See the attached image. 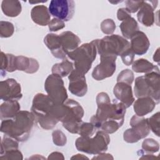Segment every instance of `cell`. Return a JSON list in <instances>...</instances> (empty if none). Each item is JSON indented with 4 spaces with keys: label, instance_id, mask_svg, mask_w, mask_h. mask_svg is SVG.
<instances>
[{
    "label": "cell",
    "instance_id": "cell-5",
    "mask_svg": "<svg viewBox=\"0 0 160 160\" xmlns=\"http://www.w3.org/2000/svg\"><path fill=\"white\" fill-rule=\"evenodd\" d=\"M97 52L96 42L93 40L69 52L68 56L74 61L75 69L85 75L91 69L92 63L96 58Z\"/></svg>",
    "mask_w": 160,
    "mask_h": 160
},
{
    "label": "cell",
    "instance_id": "cell-14",
    "mask_svg": "<svg viewBox=\"0 0 160 160\" xmlns=\"http://www.w3.org/2000/svg\"><path fill=\"white\" fill-rule=\"evenodd\" d=\"M158 2V1H142L138 10L137 18L138 21L144 26L150 27L154 23L155 16L154 11L157 7Z\"/></svg>",
    "mask_w": 160,
    "mask_h": 160
},
{
    "label": "cell",
    "instance_id": "cell-20",
    "mask_svg": "<svg viewBox=\"0 0 160 160\" xmlns=\"http://www.w3.org/2000/svg\"><path fill=\"white\" fill-rule=\"evenodd\" d=\"M50 12L49 9L44 5H38L32 8L31 11L32 20L40 26H46L50 22Z\"/></svg>",
    "mask_w": 160,
    "mask_h": 160
},
{
    "label": "cell",
    "instance_id": "cell-9",
    "mask_svg": "<svg viewBox=\"0 0 160 160\" xmlns=\"http://www.w3.org/2000/svg\"><path fill=\"white\" fill-rule=\"evenodd\" d=\"M44 89L48 95L56 104H63L68 99V93L62 78L51 74L48 76L44 83Z\"/></svg>",
    "mask_w": 160,
    "mask_h": 160
},
{
    "label": "cell",
    "instance_id": "cell-31",
    "mask_svg": "<svg viewBox=\"0 0 160 160\" xmlns=\"http://www.w3.org/2000/svg\"><path fill=\"white\" fill-rule=\"evenodd\" d=\"M14 31L12 23L8 21H1L0 22V36L1 38L11 37Z\"/></svg>",
    "mask_w": 160,
    "mask_h": 160
},
{
    "label": "cell",
    "instance_id": "cell-30",
    "mask_svg": "<svg viewBox=\"0 0 160 160\" xmlns=\"http://www.w3.org/2000/svg\"><path fill=\"white\" fill-rule=\"evenodd\" d=\"M142 149L143 152L154 153L156 152L159 149V144L158 141L152 138H148L143 141L142 143Z\"/></svg>",
    "mask_w": 160,
    "mask_h": 160
},
{
    "label": "cell",
    "instance_id": "cell-44",
    "mask_svg": "<svg viewBox=\"0 0 160 160\" xmlns=\"http://www.w3.org/2000/svg\"><path fill=\"white\" fill-rule=\"evenodd\" d=\"M113 159V157L111 156V154H106V153H99L98 154V156L96 157H94L92 158V159Z\"/></svg>",
    "mask_w": 160,
    "mask_h": 160
},
{
    "label": "cell",
    "instance_id": "cell-42",
    "mask_svg": "<svg viewBox=\"0 0 160 160\" xmlns=\"http://www.w3.org/2000/svg\"><path fill=\"white\" fill-rule=\"evenodd\" d=\"M131 16V13L126 8H119L117 12V18L119 21H124Z\"/></svg>",
    "mask_w": 160,
    "mask_h": 160
},
{
    "label": "cell",
    "instance_id": "cell-33",
    "mask_svg": "<svg viewBox=\"0 0 160 160\" xmlns=\"http://www.w3.org/2000/svg\"><path fill=\"white\" fill-rule=\"evenodd\" d=\"M159 112H158L156 114H153L150 118L148 119L150 129L158 137L159 136Z\"/></svg>",
    "mask_w": 160,
    "mask_h": 160
},
{
    "label": "cell",
    "instance_id": "cell-2",
    "mask_svg": "<svg viewBox=\"0 0 160 160\" xmlns=\"http://www.w3.org/2000/svg\"><path fill=\"white\" fill-rule=\"evenodd\" d=\"M55 103L48 95L42 93L36 94L32 100L31 112L35 121L45 130L55 127L58 121L53 117L52 109Z\"/></svg>",
    "mask_w": 160,
    "mask_h": 160
},
{
    "label": "cell",
    "instance_id": "cell-47",
    "mask_svg": "<svg viewBox=\"0 0 160 160\" xmlns=\"http://www.w3.org/2000/svg\"><path fill=\"white\" fill-rule=\"evenodd\" d=\"M146 156H142L140 158V159H152V158H156L155 156H152V154H145Z\"/></svg>",
    "mask_w": 160,
    "mask_h": 160
},
{
    "label": "cell",
    "instance_id": "cell-40",
    "mask_svg": "<svg viewBox=\"0 0 160 160\" xmlns=\"http://www.w3.org/2000/svg\"><path fill=\"white\" fill-rule=\"evenodd\" d=\"M121 59L123 63L126 66H129L133 62V60L134 58V54L129 48L128 49L125 51L121 55Z\"/></svg>",
    "mask_w": 160,
    "mask_h": 160
},
{
    "label": "cell",
    "instance_id": "cell-37",
    "mask_svg": "<svg viewBox=\"0 0 160 160\" xmlns=\"http://www.w3.org/2000/svg\"><path fill=\"white\" fill-rule=\"evenodd\" d=\"M52 141L58 146H64L67 142V138L65 134L59 129L55 130L52 133Z\"/></svg>",
    "mask_w": 160,
    "mask_h": 160
},
{
    "label": "cell",
    "instance_id": "cell-25",
    "mask_svg": "<svg viewBox=\"0 0 160 160\" xmlns=\"http://www.w3.org/2000/svg\"><path fill=\"white\" fill-rule=\"evenodd\" d=\"M132 69L138 73H149L152 71L159 72L157 66L154 65L146 59H139L132 62Z\"/></svg>",
    "mask_w": 160,
    "mask_h": 160
},
{
    "label": "cell",
    "instance_id": "cell-21",
    "mask_svg": "<svg viewBox=\"0 0 160 160\" xmlns=\"http://www.w3.org/2000/svg\"><path fill=\"white\" fill-rule=\"evenodd\" d=\"M156 105V102L151 98L142 97L134 102L133 108L137 116L142 117L152 112Z\"/></svg>",
    "mask_w": 160,
    "mask_h": 160
},
{
    "label": "cell",
    "instance_id": "cell-32",
    "mask_svg": "<svg viewBox=\"0 0 160 160\" xmlns=\"http://www.w3.org/2000/svg\"><path fill=\"white\" fill-rule=\"evenodd\" d=\"M122 125L116 121L108 120L104 121L101 127V129L107 134H112L118 130Z\"/></svg>",
    "mask_w": 160,
    "mask_h": 160
},
{
    "label": "cell",
    "instance_id": "cell-24",
    "mask_svg": "<svg viewBox=\"0 0 160 160\" xmlns=\"http://www.w3.org/2000/svg\"><path fill=\"white\" fill-rule=\"evenodd\" d=\"M1 9L3 13L8 17H16L21 12V4L16 0H4L1 3Z\"/></svg>",
    "mask_w": 160,
    "mask_h": 160
},
{
    "label": "cell",
    "instance_id": "cell-19",
    "mask_svg": "<svg viewBox=\"0 0 160 160\" xmlns=\"http://www.w3.org/2000/svg\"><path fill=\"white\" fill-rule=\"evenodd\" d=\"M39 68V62L34 58H29L23 56L15 57L16 70L22 71L29 74H33L38 71Z\"/></svg>",
    "mask_w": 160,
    "mask_h": 160
},
{
    "label": "cell",
    "instance_id": "cell-4",
    "mask_svg": "<svg viewBox=\"0 0 160 160\" xmlns=\"http://www.w3.org/2000/svg\"><path fill=\"white\" fill-rule=\"evenodd\" d=\"M159 72L152 71L135 79L134 94L138 98L150 97L156 104L159 102Z\"/></svg>",
    "mask_w": 160,
    "mask_h": 160
},
{
    "label": "cell",
    "instance_id": "cell-41",
    "mask_svg": "<svg viewBox=\"0 0 160 160\" xmlns=\"http://www.w3.org/2000/svg\"><path fill=\"white\" fill-rule=\"evenodd\" d=\"M143 1H126V9L130 12V13H135L139 9Z\"/></svg>",
    "mask_w": 160,
    "mask_h": 160
},
{
    "label": "cell",
    "instance_id": "cell-16",
    "mask_svg": "<svg viewBox=\"0 0 160 160\" xmlns=\"http://www.w3.org/2000/svg\"><path fill=\"white\" fill-rule=\"evenodd\" d=\"M130 39V48L134 54L141 56L147 52L150 46V42L145 33L138 31Z\"/></svg>",
    "mask_w": 160,
    "mask_h": 160
},
{
    "label": "cell",
    "instance_id": "cell-6",
    "mask_svg": "<svg viewBox=\"0 0 160 160\" xmlns=\"http://www.w3.org/2000/svg\"><path fill=\"white\" fill-rule=\"evenodd\" d=\"M95 42L100 56L118 57L130 48L129 42L118 34L108 35L101 39H95Z\"/></svg>",
    "mask_w": 160,
    "mask_h": 160
},
{
    "label": "cell",
    "instance_id": "cell-8",
    "mask_svg": "<svg viewBox=\"0 0 160 160\" xmlns=\"http://www.w3.org/2000/svg\"><path fill=\"white\" fill-rule=\"evenodd\" d=\"M65 102L68 106L69 111L62 121V126L69 132L78 134L84 113L83 108L78 102L72 99H67Z\"/></svg>",
    "mask_w": 160,
    "mask_h": 160
},
{
    "label": "cell",
    "instance_id": "cell-36",
    "mask_svg": "<svg viewBox=\"0 0 160 160\" xmlns=\"http://www.w3.org/2000/svg\"><path fill=\"white\" fill-rule=\"evenodd\" d=\"M96 129L91 122H82L80 126L78 134L81 136L91 137Z\"/></svg>",
    "mask_w": 160,
    "mask_h": 160
},
{
    "label": "cell",
    "instance_id": "cell-26",
    "mask_svg": "<svg viewBox=\"0 0 160 160\" xmlns=\"http://www.w3.org/2000/svg\"><path fill=\"white\" fill-rule=\"evenodd\" d=\"M119 28L124 38L126 39H130L136 32L139 31L138 22L132 17L124 20L121 23Z\"/></svg>",
    "mask_w": 160,
    "mask_h": 160
},
{
    "label": "cell",
    "instance_id": "cell-10",
    "mask_svg": "<svg viewBox=\"0 0 160 160\" xmlns=\"http://www.w3.org/2000/svg\"><path fill=\"white\" fill-rule=\"evenodd\" d=\"M75 4L72 0H52L49 6L50 14L62 21H68L74 13Z\"/></svg>",
    "mask_w": 160,
    "mask_h": 160
},
{
    "label": "cell",
    "instance_id": "cell-3",
    "mask_svg": "<svg viewBox=\"0 0 160 160\" xmlns=\"http://www.w3.org/2000/svg\"><path fill=\"white\" fill-rule=\"evenodd\" d=\"M97 105L96 114L90 119V122L96 129H101L102 124L108 120L116 121L123 124L126 108L122 102H118L114 99L112 103L110 101Z\"/></svg>",
    "mask_w": 160,
    "mask_h": 160
},
{
    "label": "cell",
    "instance_id": "cell-38",
    "mask_svg": "<svg viewBox=\"0 0 160 160\" xmlns=\"http://www.w3.org/2000/svg\"><path fill=\"white\" fill-rule=\"evenodd\" d=\"M22 154L18 149L9 150L6 151L4 154H1L0 156V159L6 160V159H13V160H21L22 159Z\"/></svg>",
    "mask_w": 160,
    "mask_h": 160
},
{
    "label": "cell",
    "instance_id": "cell-45",
    "mask_svg": "<svg viewBox=\"0 0 160 160\" xmlns=\"http://www.w3.org/2000/svg\"><path fill=\"white\" fill-rule=\"evenodd\" d=\"M159 49L158 48L156 51V52L154 53V56H153V59L154 61L159 62Z\"/></svg>",
    "mask_w": 160,
    "mask_h": 160
},
{
    "label": "cell",
    "instance_id": "cell-23",
    "mask_svg": "<svg viewBox=\"0 0 160 160\" xmlns=\"http://www.w3.org/2000/svg\"><path fill=\"white\" fill-rule=\"evenodd\" d=\"M21 106L17 100L6 101L0 107V116L2 120L12 118L20 111Z\"/></svg>",
    "mask_w": 160,
    "mask_h": 160
},
{
    "label": "cell",
    "instance_id": "cell-27",
    "mask_svg": "<svg viewBox=\"0 0 160 160\" xmlns=\"http://www.w3.org/2000/svg\"><path fill=\"white\" fill-rule=\"evenodd\" d=\"M73 69L72 63L68 59H64L62 62L54 64L52 67L51 71L52 74H57L61 78H64L69 75Z\"/></svg>",
    "mask_w": 160,
    "mask_h": 160
},
{
    "label": "cell",
    "instance_id": "cell-15",
    "mask_svg": "<svg viewBox=\"0 0 160 160\" xmlns=\"http://www.w3.org/2000/svg\"><path fill=\"white\" fill-rule=\"evenodd\" d=\"M116 98L122 102L126 108L130 107L134 101L131 84L124 82H117L113 89Z\"/></svg>",
    "mask_w": 160,
    "mask_h": 160
},
{
    "label": "cell",
    "instance_id": "cell-17",
    "mask_svg": "<svg viewBox=\"0 0 160 160\" xmlns=\"http://www.w3.org/2000/svg\"><path fill=\"white\" fill-rule=\"evenodd\" d=\"M44 42L47 48L51 51L54 57L62 59L66 58L67 54L62 48L59 35L49 33L45 36Z\"/></svg>",
    "mask_w": 160,
    "mask_h": 160
},
{
    "label": "cell",
    "instance_id": "cell-29",
    "mask_svg": "<svg viewBox=\"0 0 160 160\" xmlns=\"http://www.w3.org/2000/svg\"><path fill=\"white\" fill-rule=\"evenodd\" d=\"M18 145L17 140L4 134L1 141V155L6 151L18 149Z\"/></svg>",
    "mask_w": 160,
    "mask_h": 160
},
{
    "label": "cell",
    "instance_id": "cell-35",
    "mask_svg": "<svg viewBox=\"0 0 160 160\" xmlns=\"http://www.w3.org/2000/svg\"><path fill=\"white\" fill-rule=\"evenodd\" d=\"M134 79V74L132 71L129 69L122 70L117 78V82H124L129 84H131Z\"/></svg>",
    "mask_w": 160,
    "mask_h": 160
},
{
    "label": "cell",
    "instance_id": "cell-46",
    "mask_svg": "<svg viewBox=\"0 0 160 160\" xmlns=\"http://www.w3.org/2000/svg\"><path fill=\"white\" fill-rule=\"evenodd\" d=\"M71 159H88L87 157L83 156V154H78L76 156H73L71 158Z\"/></svg>",
    "mask_w": 160,
    "mask_h": 160
},
{
    "label": "cell",
    "instance_id": "cell-43",
    "mask_svg": "<svg viewBox=\"0 0 160 160\" xmlns=\"http://www.w3.org/2000/svg\"><path fill=\"white\" fill-rule=\"evenodd\" d=\"M48 159H64V158L61 152H53L49 154L48 158Z\"/></svg>",
    "mask_w": 160,
    "mask_h": 160
},
{
    "label": "cell",
    "instance_id": "cell-28",
    "mask_svg": "<svg viewBox=\"0 0 160 160\" xmlns=\"http://www.w3.org/2000/svg\"><path fill=\"white\" fill-rule=\"evenodd\" d=\"M15 56L11 54H5L1 52V74L2 76L6 74V72H14L15 68Z\"/></svg>",
    "mask_w": 160,
    "mask_h": 160
},
{
    "label": "cell",
    "instance_id": "cell-12",
    "mask_svg": "<svg viewBox=\"0 0 160 160\" xmlns=\"http://www.w3.org/2000/svg\"><path fill=\"white\" fill-rule=\"evenodd\" d=\"M21 87L14 79L9 78L0 82V97L4 101L21 99Z\"/></svg>",
    "mask_w": 160,
    "mask_h": 160
},
{
    "label": "cell",
    "instance_id": "cell-22",
    "mask_svg": "<svg viewBox=\"0 0 160 160\" xmlns=\"http://www.w3.org/2000/svg\"><path fill=\"white\" fill-rule=\"evenodd\" d=\"M62 48L67 54L78 48L81 42L80 38L71 31H64L59 34Z\"/></svg>",
    "mask_w": 160,
    "mask_h": 160
},
{
    "label": "cell",
    "instance_id": "cell-1",
    "mask_svg": "<svg viewBox=\"0 0 160 160\" xmlns=\"http://www.w3.org/2000/svg\"><path fill=\"white\" fill-rule=\"evenodd\" d=\"M34 121L31 112L20 111L13 118L2 121L1 131L18 141L23 142L29 138Z\"/></svg>",
    "mask_w": 160,
    "mask_h": 160
},
{
    "label": "cell",
    "instance_id": "cell-39",
    "mask_svg": "<svg viewBox=\"0 0 160 160\" xmlns=\"http://www.w3.org/2000/svg\"><path fill=\"white\" fill-rule=\"evenodd\" d=\"M49 29L50 31H58L65 27L64 22L58 18H54L51 20L48 24Z\"/></svg>",
    "mask_w": 160,
    "mask_h": 160
},
{
    "label": "cell",
    "instance_id": "cell-13",
    "mask_svg": "<svg viewBox=\"0 0 160 160\" xmlns=\"http://www.w3.org/2000/svg\"><path fill=\"white\" fill-rule=\"evenodd\" d=\"M69 80V90L74 95L78 97L84 96L88 91V86L84 74L73 69L68 76Z\"/></svg>",
    "mask_w": 160,
    "mask_h": 160
},
{
    "label": "cell",
    "instance_id": "cell-18",
    "mask_svg": "<svg viewBox=\"0 0 160 160\" xmlns=\"http://www.w3.org/2000/svg\"><path fill=\"white\" fill-rule=\"evenodd\" d=\"M130 125L133 132L140 140L148 136L150 132L148 119L134 115L130 121Z\"/></svg>",
    "mask_w": 160,
    "mask_h": 160
},
{
    "label": "cell",
    "instance_id": "cell-11",
    "mask_svg": "<svg viewBox=\"0 0 160 160\" xmlns=\"http://www.w3.org/2000/svg\"><path fill=\"white\" fill-rule=\"evenodd\" d=\"M116 58L115 56H100L101 62L94 68L92 78L95 80L101 81L112 76L116 68Z\"/></svg>",
    "mask_w": 160,
    "mask_h": 160
},
{
    "label": "cell",
    "instance_id": "cell-7",
    "mask_svg": "<svg viewBox=\"0 0 160 160\" xmlns=\"http://www.w3.org/2000/svg\"><path fill=\"white\" fill-rule=\"evenodd\" d=\"M109 142L110 138L108 134L101 130L98 131L92 138L80 136L76 139L75 145L79 151L90 154H98L108 149Z\"/></svg>",
    "mask_w": 160,
    "mask_h": 160
},
{
    "label": "cell",
    "instance_id": "cell-34",
    "mask_svg": "<svg viewBox=\"0 0 160 160\" xmlns=\"http://www.w3.org/2000/svg\"><path fill=\"white\" fill-rule=\"evenodd\" d=\"M101 29L104 34L111 35L116 29V24L111 19H104L101 23Z\"/></svg>",
    "mask_w": 160,
    "mask_h": 160
}]
</instances>
